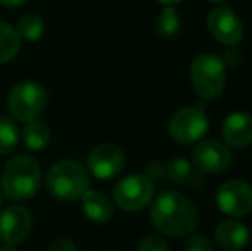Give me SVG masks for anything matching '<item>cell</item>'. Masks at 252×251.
Masks as SVG:
<instances>
[{
  "instance_id": "ac0fdd59",
  "label": "cell",
  "mask_w": 252,
  "mask_h": 251,
  "mask_svg": "<svg viewBox=\"0 0 252 251\" xmlns=\"http://www.w3.org/2000/svg\"><path fill=\"white\" fill-rule=\"evenodd\" d=\"M17 35H19L21 40L26 41H36L41 38L45 31V23L40 16L36 14H26L19 19L17 23Z\"/></svg>"
},
{
  "instance_id": "cb8c5ba5",
  "label": "cell",
  "mask_w": 252,
  "mask_h": 251,
  "mask_svg": "<svg viewBox=\"0 0 252 251\" xmlns=\"http://www.w3.org/2000/svg\"><path fill=\"white\" fill-rule=\"evenodd\" d=\"M146 176L150 181H156V179H161L165 176V167H163L161 162H153V164L148 165L146 169Z\"/></svg>"
},
{
  "instance_id": "8fae6325",
  "label": "cell",
  "mask_w": 252,
  "mask_h": 251,
  "mask_svg": "<svg viewBox=\"0 0 252 251\" xmlns=\"http://www.w3.org/2000/svg\"><path fill=\"white\" fill-rule=\"evenodd\" d=\"M31 231V214L24 207H9L0 214V239L5 245L24 241Z\"/></svg>"
},
{
  "instance_id": "4fadbf2b",
  "label": "cell",
  "mask_w": 252,
  "mask_h": 251,
  "mask_svg": "<svg viewBox=\"0 0 252 251\" xmlns=\"http://www.w3.org/2000/svg\"><path fill=\"white\" fill-rule=\"evenodd\" d=\"M221 136L226 146H249L252 143V115L246 112H235L228 115L221 126Z\"/></svg>"
},
{
  "instance_id": "7a4b0ae2",
  "label": "cell",
  "mask_w": 252,
  "mask_h": 251,
  "mask_svg": "<svg viewBox=\"0 0 252 251\" xmlns=\"http://www.w3.org/2000/svg\"><path fill=\"white\" fill-rule=\"evenodd\" d=\"M2 191L16 201L30 200L41 184V171L38 162L30 155H16L7 162L2 172Z\"/></svg>"
},
{
  "instance_id": "d6986e66",
  "label": "cell",
  "mask_w": 252,
  "mask_h": 251,
  "mask_svg": "<svg viewBox=\"0 0 252 251\" xmlns=\"http://www.w3.org/2000/svg\"><path fill=\"white\" fill-rule=\"evenodd\" d=\"M165 174L168 179L175 184H187V182H194L197 178L196 172L192 171V165L186 160V158H173L168 162L165 167Z\"/></svg>"
},
{
  "instance_id": "7402d4cb",
  "label": "cell",
  "mask_w": 252,
  "mask_h": 251,
  "mask_svg": "<svg viewBox=\"0 0 252 251\" xmlns=\"http://www.w3.org/2000/svg\"><path fill=\"white\" fill-rule=\"evenodd\" d=\"M137 251H170V246L161 236L150 234L141 239L139 246H137Z\"/></svg>"
},
{
  "instance_id": "4316f807",
  "label": "cell",
  "mask_w": 252,
  "mask_h": 251,
  "mask_svg": "<svg viewBox=\"0 0 252 251\" xmlns=\"http://www.w3.org/2000/svg\"><path fill=\"white\" fill-rule=\"evenodd\" d=\"M159 3H165L166 7H172V5H175V3H179V2H182V0H158Z\"/></svg>"
},
{
  "instance_id": "603a6c76",
  "label": "cell",
  "mask_w": 252,
  "mask_h": 251,
  "mask_svg": "<svg viewBox=\"0 0 252 251\" xmlns=\"http://www.w3.org/2000/svg\"><path fill=\"white\" fill-rule=\"evenodd\" d=\"M184 251H215V250H213V243L206 236L196 234V236H190L186 241Z\"/></svg>"
},
{
  "instance_id": "8992f818",
  "label": "cell",
  "mask_w": 252,
  "mask_h": 251,
  "mask_svg": "<svg viewBox=\"0 0 252 251\" xmlns=\"http://www.w3.org/2000/svg\"><path fill=\"white\" fill-rule=\"evenodd\" d=\"M155 194V184L144 174H132L124 178L113 189V200L127 212L143 210L150 205Z\"/></svg>"
},
{
  "instance_id": "30bf717a",
  "label": "cell",
  "mask_w": 252,
  "mask_h": 251,
  "mask_svg": "<svg viewBox=\"0 0 252 251\" xmlns=\"http://www.w3.org/2000/svg\"><path fill=\"white\" fill-rule=\"evenodd\" d=\"M232 151L225 143L216 140H202L192 150V164L204 174H218L232 164Z\"/></svg>"
},
{
  "instance_id": "2e32d148",
  "label": "cell",
  "mask_w": 252,
  "mask_h": 251,
  "mask_svg": "<svg viewBox=\"0 0 252 251\" xmlns=\"http://www.w3.org/2000/svg\"><path fill=\"white\" fill-rule=\"evenodd\" d=\"M21 48V38L17 31L5 21H0V62H7L17 55Z\"/></svg>"
},
{
  "instance_id": "9c48e42d",
  "label": "cell",
  "mask_w": 252,
  "mask_h": 251,
  "mask_svg": "<svg viewBox=\"0 0 252 251\" xmlns=\"http://www.w3.org/2000/svg\"><path fill=\"white\" fill-rule=\"evenodd\" d=\"M208 30L215 40L228 47L239 45L244 38V24L230 5L216 7L209 12Z\"/></svg>"
},
{
  "instance_id": "d4e9b609",
  "label": "cell",
  "mask_w": 252,
  "mask_h": 251,
  "mask_svg": "<svg viewBox=\"0 0 252 251\" xmlns=\"http://www.w3.org/2000/svg\"><path fill=\"white\" fill-rule=\"evenodd\" d=\"M48 251H76V246H74V243L69 241V239L60 238V239H55V241L48 246Z\"/></svg>"
},
{
  "instance_id": "3957f363",
  "label": "cell",
  "mask_w": 252,
  "mask_h": 251,
  "mask_svg": "<svg viewBox=\"0 0 252 251\" xmlns=\"http://www.w3.org/2000/svg\"><path fill=\"white\" fill-rule=\"evenodd\" d=\"M47 188L59 200H79L90 191V174L79 162L62 160L48 172Z\"/></svg>"
},
{
  "instance_id": "9a60e30c",
  "label": "cell",
  "mask_w": 252,
  "mask_h": 251,
  "mask_svg": "<svg viewBox=\"0 0 252 251\" xmlns=\"http://www.w3.org/2000/svg\"><path fill=\"white\" fill-rule=\"evenodd\" d=\"M83 212L86 214V217L93 222H108L113 215V207L112 201L105 196L103 193L98 191H88L83 198Z\"/></svg>"
},
{
  "instance_id": "5b68a950",
  "label": "cell",
  "mask_w": 252,
  "mask_h": 251,
  "mask_svg": "<svg viewBox=\"0 0 252 251\" xmlns=\"http://www.w3.org/2000/svg\"><path fill=\"white\" fill-rule=\"evenodd\" d=\"M7 104L17 121H34L47 105V91L34 81H23L10 90Z\"/></svg>"
},
{
  "instance_id": "52a82bcc",
  "label": "cell",
  "mask_w": 252,
  "mask_h": 251,
  "mask_svg": "<svg viewBox=\"0 0 252 251\" xmlns=\"http://www.w3.org/2000/svg\"><path fill=\"white\" fill-rule=\"evenodd\" d=\"M206 131H208V117L199 107L179 108L168 122L170 136L180 144L199 141Z\"/></svg>"
},
{
  "instance_id": "f1b7e54d",
  "label": "cell",
  "mask_w": 252,
  "mask_h": 251,
  "mask_svg": "<svg viewBox=\"0 0 252 251\" xmlns=\"http://www.w3.org/2000/svg\"><path fill=\"white\" fill-rule=\"evenodd\" d=\"M208 2H213V3H221V2H225V0H208Z\"/></svg>"
},
{
  "instance_id": "44dd1931",
  "label": "cell",
  "mask_w": 252,
  "mask_h": 251,
  "mask_svg": "<svg viewBox=\"0 0 252 251\" xmlns=\"http://www.w3.org/2000/svg\"><path fill=\"white\" fill-rule=\"evenodd\" d=\"M19 129L12 119L0 117V155L10 153L17 146Z\"/></svg>"
},
{
  "instance_id": "e0dca14e",
  "label": "cell",
  "mask_w": 252,
  "mask_h": 251,
  "mask_svg": "<svg viewBox=\"0 0 252 251\" xmlns=\"http://www.w3.org/2000/svg\"><path fill=\"white\" fill-rule=\"evenodd\" d=\"M23 138H24V143H26L28 148L34 151H40L43 148H47L48 141H50V129L40 121H30L24 127V133H23Z\"/></svg>"
},
{
  "instance_id": "ffe728a7",
  "label": "cell",
  "mask_w": 252,
  "mask_h": 251,
  "mask_svg": "<svg viewBox=\"0 0 252 251\" xmlns=\"http://www.w3.org/2000/svg\"><path fill=\"white\" fill-rule=\"evenodd\" d=\"M180 30V17L173 7H166L161 10V14L156 19V31L159 36L163 38H172L179 33Z\"/></svg>"
},
{
  "instance_id": "277c9868",
  "label": "cell",
  "mask_w": 252,
  "mask_h": 251,
  "mask_svg": "<svg viewBox=\"0 0 252 251\" xmlns=\"http://www.w3.org/2000/svg\"><path fill=\"white\" fill-rule=\"evenodd\" d=\"M190 81L199 97L211 100L223 93L226 84V67L215 54H201L190 64Z\"/></svg>"
},
{
  "instance_id": "5bb4252c",
  "label": "cell",
  "mask_w": 252,
  "mask_h": 251,
  "mask_svg": "<svg viewBox=\"0 0 252 251\" xmlns=\"http://www.w3.org/2000/svg\"><path fill=\"white\" fill-rule=\"evenodd\" d=\"M249 229L239 220H223L215 229V241L225 251H240L249 245Z\"/></svg>"
},
{
  "instance_id": "83f0119b",
  "label": "cell",
  "mask_w": 252,
  "mask_h": 251,
  "mask_svg": "<svg viewBox=\"0 0 252 251\" xmlns=\"http://www.w3.org/2000/svg\"><path fill=\"white\" fill-rule=\"evenodd\" d=\"M0 251H17V248L14 245H5V246L0 248Z\"/></svg>"
},
{
  "instance_id": "484cf974",
  "label": "cell",
  "mask_w": 252,
  "mask_h": 251,
  "mask_svg": "<svg viewBox=\"0 0 252 251\" xmlns=\"http://www.w3.org/2000/svg\"><path fill=\"white\" fill-rule=\"evenodd\" d=\"M26 0H0V3L5 7H17V5H23Z\"/></svg>"
},
{
  "instance_id": "7c38bea8",
  "label": "cell",
  "mask_w": 252,
  "mask_h": 251,
  "mask_svg": "<svg viewBox=\"0 0 252 251\" xmlns=\"http://www.w3.org/2000/svg\"><path fill=\"white\" fill-rule=\"evenodd\" d=\"M124 157L122 150L115 144H100L91 151L90 158H88V165L93 176L98 179H112L122 171Z\"/></svg>"
},
{
  "instance_id": "f546056e",
  "label": "cell",
  "mask_w": 252,
  "mask_h": 251,
  "mask_svg": "<svg viewBox=\"0 0 252 251\" xmlns=\"http://www.w3.org/2000/svg\"><path fill=\"white\" fill-rule=\"evenodd\" d=\"M0 205H2V194H0Z\"/></svg>"
},
{
  "instance_id": "6da1fadb",
  "label": "cell",
  "mask_w": 252,
  "mask_h": 251,
  "mask_svg": "<svg viewBox=\"0 0 252 251\" xmlns=\"http://www.w3.org/2000/svg\"><path fill=\"white\" fill-rule=\"evenodd\" d=\"M151 222L161 234L184 238L199 224V212L190 198L179 191H163L151 207Z\"/></svg>"
},
{
  "instance_id": "ba28073f",
  "label": "cell",
  "mask_w": 252,
  "mask_h": 251,
  "mask_svg": "<svg viewBox=\"0 0 252 251\" xmlns=\"http://www.w3.org/2000/svg\"><path fill=\"white\" fill-rule=\"evenodd\" d=\"M220 210L230 217H244L252 210V188L242 179H232L220 186L216 193Z\"/></svg>"
}]
</instances>
